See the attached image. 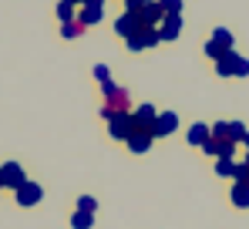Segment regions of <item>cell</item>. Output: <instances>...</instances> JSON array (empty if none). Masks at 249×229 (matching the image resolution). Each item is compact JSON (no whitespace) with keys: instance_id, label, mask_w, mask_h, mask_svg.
<instances>
[{"instance_id":"1","label":"cell","mask_w":249,"mask_h":229,"mask_svg":"<svg viewBox=\"0 0 249 229\" xmlns=\"http://www.w3.org/2000/svg\"><path fill=\"white\" fill-rule=\"evenodd\" d=\"M135 105H131V95L124 91V88H115L108 98H105V108H101V118L108 121L111 114H118V112H131Z\"/></svg>"},{"instance_id":"2","label":"cell","mask_w":249,"mask_h":229,"mask_svg":"<svg viewBox=\"0 0 249 229\" xmlns=\"http://www.w3.org/2000/svg\"><path fill=\"white\" fill-rule=\"evenodd\" d=\"M159 27H142V31H135L131 38H124V44H128V51L131 54H138V51H148V47H155L159 44Z\"/></svg>"},{"instance_id":"3","label":"cell","mask_w":249,"mask_h":229,"mask_svg":"<svg viewBox=\"0 0 249 229\" xmlns=\"http://www.w3.org/2000/svg\"><path fill=\"white\" fill-rule=\"evenodd\" d=\"M24 182H27V175H24L20 162H3L0 165V189H20Z\"/></svg>"},{"instance_id":"4","label":"cell","mask_w":249,"mask_h":229,"mask_svg":"<svg viewBox=\"0 0 249 229\" xmlns=\"http://www.w3.org/2000/svg\"><path fill=\"white\" fill-rule=\"evenodd\" d=\"M152 142H155V135H152L148 128H138V125H131V135L124 138V145H128L131 155H145L152 149Z\"/></svg>"},{"instance_id":"5","label":"cell","mask_w":249,"mask_h":229,"mask_svg":"<svg viewBox=\"0 0 249 229\" xmlns=\"http://www.w3.org/2000/svg\"><path fill=\"white\" fill-rule=\"evenodd\" d=\"M131 112H118V114H111L108 118V135L115 138V142H124L128 135H131Z\"/></svg>"},{"instance_id":"6","label":"cell","mask_w":249,"mask_h":229,"mask_svg":"<svg viewBox=\"0 0 249 229\" xmlns=\"http://www.w3.org/2000/svg\"><path fill=\"white\" fill-rule=\"evenodd\" d=\"M14 195H17V206L31 209V206H37V202L44 199V189L37 186V182H24L20 189H14Z\"/></svg>"},{"instance_id":"7","label":"cell","mask_w":249,"mask_h":229,"mask_svg":"<svg viewBox=\"0 0 249 229\" xmlns=\"http://www.w3.org/2000/svg\"><path fill=\"white\" fill-rule=\"evenodd\" d=\"M175 128H178V114L165 108V112H159V118H155V125H152V135H155V138H168Z\"/></svg>"},{"instance_id":"8","label":"cell","mask_w":249,"mask_h":229,"mask_svg":"<svg viewBox=\"0 0 249 229\" xmlns=\"http://www.w3.org/2000/svg\"><path fill=\"white\" fill-rule=\"evenodd\" d=\"M135 17H138V24H142V27H159V24H162V17H165V10L159 7V0H152V3H145Z\"/></svg>"},{"instance_id":"9","label":"cell","mask_w":249,"mask_h":229,"mask_svg":"<svg viewBox=\"0 0 249 229\" xmlns=\"http://www.w3.org/2000/svg\"><path fill=\"white\" fill-rule=\"evenodd\" d=\"M182 34V14H165L162 24H159V38L162 40H178Z\"/></svg>"},{"instance_id":"10","label":"cell","mask_w":249,"mask_h":229,"mask_svg":"<svg viewBox=\"0 0 249 229\" xmlns=\"http://www.w3.org/2000/svg\"><path fill=\"white\" fill-rule=\"evenodd\" d=\"M101 20H105V7H94V3H81L78 7V24H81L84 31L94 27V24H101Z\"/></svg>"},{"instance_id":"11","label":"cell","mask_w":249,"mask_h":229,"mask_svg":"<svg viewBox=\"0 0 249 229\" xmlns=\"http://www.w3.org/2000/svg\"><path fill=\"white\" fill-rule=\"evenodd\" d=\"M239 57H243V54H236V47L226 51V54L215 61V75H219V77H236V64H239Z\"/></svg>"},{"instance_id":"12","label":"cell","mask_w":249,"mask_h":229,"mask_svg":"<svg viewBox=\"0 0 249 229\" xmlns=\"http://www.w3.org/2000/svg\"><path fill=\"white\" fill-rule=\"evenodd\" d=\"M236 209H249V175L246 179H232V192H229Z\"/></svg>"},{"instance_id":"13","label":"cell","mask_w":249,"mask_h":229,"mask_svg":"<svg viewBox=\"0 0 249 229\" xmlns=\"http://www.w3.org/2000/svg\"><path fill=\"white\" fill-rule=\"evenodd\" d=\"M155 118H159V108H155V105H138V108L131 112V121H135L138 128H148V132H152Z\"/></svg>"},{"instance_id":"14","label":"cell","mask_w":249,"mask_h":229,"mask_svg":"<svg viewBox=\"0 0 249 229\" xmlns=\"http://www.w3.org/2000/svg\"><path fill=\"white\" fill-rule=\"evenodd\" d=\"M135 31H142V24H138V17H135V14H128V10H124L122 17L115 20V34H118V38H131Z\"/></svg>"},{"instance_id":"15","label":"cell","mask_w":249,"mask_h":229,"mask_svg":"<svg viewBox=\"0 0 249 229\" xmlns=\"http://www.w3.org/2000/svg\"><path fill=\"white\" fill-rule=\"evenodd\" d=\"M185 138H189V145H199V149H202L209 138H212V132H209V125L196 121V125H189V135H185Z\"/></svg>"},{"instance_id":"16","label":"cell","mask_w":249,"mask_h":229,"mask_svg":"<svg viewBox=\"0 0 249 229\" xmlns=\"http://www.w3.org/2000/svg\"><path fill=\"white\" fill-rule=\"evenodd\" d=\"M215 175L219 179H236V158H215Z\"/></svg>"},{"instance_id":"17","label":"cell","mask_w":249,"mask_h":229,"mask_svg":"<svg viewBox=\"0 0 249 229\" xmlns=\"http://www.w3.org/2000/svg\"><path fill=\"white\" fill-rule=\"evenodd\" d=\"M209 40H215V44H219L222 51H232V44H236V40H232V31H229V27H215Z\"/></svg>"},{"instance_id":"18","label":"cell","mask_w":249,"mask_h":229,"mask_svg":"<svg viewBox=\"0 0 249 229\" xmlns=\"http://www.w3.org/2000/svg\"><path fill=\"white\" fill-rule=\"evenodd\" d=\"M81 34H84V27L78 24V17L68 20V24H61V38H64V40H74V38H81Z\"/></svg>"},{"instance_id":"19","label":"cell","mask_w":249,"mask_h":229,"mask_svg":"<svg viewBox=\"0 0 249 229\" xmlns=\"http://www.w3.org/2000/svg\"><path fill=\"white\" fill-rule=\"evenodd\" d=\"M74 17H78V7H71L68 0H61V3H57V20L68 24V20H74Z\"/></svg>"},{"instance_id":"20","label":"cell","mask_w":249,"mask_h":229,"mask_svg":"<svg viewBox=\"0 0 249 229\" xmlns=\"http://www.w3.org/2000/svg\"><path fill=\"white\" fill-rule=\"evenodd\" d=\"M243 138H246V125L243 121H229V142L243 145Z\"/></svg>"},{"instance_id":"21","label":"cell","mask_w":249,"mask_h":229,"mask_svg":"<svg viewBox=\"0 0 249 229\" xmlns=\"http://www.w3.org/2000/svg\"><path fill=\"white\" fill-rule=\"evenodd\" d=\"M94 226V216H88V212H74L71 216V229H91Z\"/></svg>"},{"instance_id":"22","label":"cell","mask_w":249,"mask_h":229,"mask_svg":"<svg viewBox=\"0 0 249 229\" xmlns=\"http://www.w3.org/2000/svg\"><path fill=\"white\" fill-rule=\"evenodd\" d=\"M78 212L94 216V212H98V199H94V195H81V199H78Z\"/></svg>"},{"instance_id":"23","label":"cell","mask_w":249,"mask_h":229,"mask_svg":"<svg viewBox=\"0 0 249 229\" xmlns=\"http://www.w3.org/2000/svg\"><path fill=\"white\" fill-rule=\"evenodd\" d=\"M209 132H212V138H229V121H215V125H209Z\"/></svg>"},{"instance_id":"24","label":"cell","mask_w":249,"mask_h":229,"mask_svg":"<svg viewBox=\"0 0 249 229\" xmlns=\"http://www.w3.org/2000/svg\"><path fill=\"white\" fill-rule=\"evenodd\" d=\"M159 7L165 14H182V0H159Z\"/></svg>"},{"instance_id":"25","label":"cell","mask_w":249,"mask_h":229,"mask_svg":"<svg viewBox=\"0 0 249 229\" xmlns=\"http://www.w3.org/2000/svg\"><path fill=\"white\" fill-rule=\"evenodd\" d=\"M206 54H209V57H212V61H219V57H222L226 51H222V47H219L215 40H209V44H206Z\"/></svg>"},{"instance_id":"26","label":"cell","mask_w":249,"mask_h":229,"mask_svg":"<svg viewBox=\"0 0 249 229\" xmlns=\"http://www.w3.org/2000/svg\"><path fill=\"white\" fill-rule=\"evenodd\" d=\"M94 77L105 84V81H111V71H108V64H94Z\"/></svg>"},{"instance_id":"27","label":"cell","mask_w":249,"mask_h":229,"mask_svg":"<svg viewBox=\"0 0 249 229\" xmlns=\"http://www.w3.org/2000/svg\"><path fill=\"white\" fill-rule=\"evenodd\" d=\"M145 3H152V0H124V10H128V14H138Z\"/></svg>"},{"instance_id":"28","label":"cell","mask_w":249,"mask_h":229,"mask_svg":"<svg viewBox=\"0 0 249 229\" xmlns=\"http://www.w3.org/2000/svg\"><path fill=\"white\" fill-rule=\"evenodd\" d=\"M236 77H249V61H246V57H239V64H236Z\"/></svg>"},{"instance_id":"29","label":"cell","mask_w":249,"mask_h":229,"mask_svg":"<svg viewBox=\"0 0 249 229\" xmlns=\"http://www.w3.org/2000/svg\"><path fill=\"white\" fill-rule=\"evenodd\" d=\"M84 3H94V7H105V0H84Z\"/></svg>"},{"instance_id":"30","label":"cell","mask_w":249,"mask_h":229,"mask_svg":"<svg viewBox=\"0 0 249 229\" xmlns=\"http://www.w3.org/2000/svg\"><path fill=\"white\" fill-rule=\"evenodd\" d=\"M68 3H71V7H81V3H84V0H68Z\"/></svg>"},{"instance_id":"31","label":"cell","mask_w":249,"mask_h":229,"mask_svg":"<svg viewBox=\"0 0 249 229\" xmlns=\"http://www.w3.org/2000/svg\"><path fill=\"white\" fill-rule=\"evenodd\" d=\"M243 145H246V149H249V132H246V138H243Z\"/></svg>"},{"instance_id":"32","label":"cell","mask_w":249,"mask_h":229,"mask_svg":"<svg viewBox=\"0 0 249 229\" xmlns=\"http://www.w3.org/2000/svg\"><path fill=\"white\" fill-rule=\"evenodd\" d=\"M243 165H246V169H249V152H246V162H243Z\"/></svg>"}]
</instances>
